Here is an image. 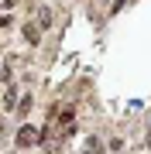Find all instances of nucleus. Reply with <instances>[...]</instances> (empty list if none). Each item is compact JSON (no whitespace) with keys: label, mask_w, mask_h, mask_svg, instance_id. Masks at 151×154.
I'll use <instances>...</instances> for the list:
<instances>
[{"label":"nucleus","mask_w":151,"mask_h":154,"mask_svg":"<svg viewBox=\"0 0 151 154\" xmlns=\"http://www.w3.org/2000/svg\"><path fill=\"white\" fill-rule=\"evenodd\" d=\"M14 99H17V93H14V89H7V96H4V103H7V110H11V106H14Z\"/></svg>","instance_id":"6"},{"label":"nucleus","mask_w":151,"mask_h":154,"mask_svg":"<svg viewBox=\"0 0 151 154\" xmlns=\"http://www.w3.org/2000/svg\"><path fill=\"white\" fill-rule=\"evenodd\" d=\"M17 147H34V144H41V130L38 127H31V123H24L21 130H17Z\"/></svg>","instance_id":"1"},{"label":"nucleus","mask_w":151,"mask_h":154,"mask_svg":"<svg viewBox=\"0 0 151 154\" xmlns=\"http://www.w3.org/2000/svg\"><path fill=\"white\" fill-rule=\"evenodd\" d=\"M28 110H31V96H24V99H21V106H17V113L24 116V113H28Z\"/></svg>","instance_id":"4"},{"label":"nucleus","mask_w":151,"mask_h":154,"mask_svg":"<svg viewBox=\"0 0 151 154\" xmlns=\"http://www.w3.org/2000/svg\"><path fill=\"white\" fill-rule=\"evenodd\" d=\"M38 24H41V28H48V24H52V14L41 11V14H38Z\"/></svg>","instance_id":"5"},{"label":"nucleus","mask_w":151,"mask_h":154,"mask_svg":"<svg viewBox=\"0 0 151 154\" xmlns=\"http://www.w3.org/2000/svg\"><path fill=\"white\" fill-rule=\"evenodd\" d=\"M83 154H103V144L96 140V137H90V140H86V147H83Z\"/></svg>","instance_id":"3"},{"label":"nucleus","mask_w":151,"mask_h":154,"mask_svg":"<svg viewBox=\"0 0 151 154\" xmlns=\"http://www.w3.org/2000/svg\"><path fill=\"white\" fill-rule=\"evenodd\" d=\"M24 38H28L31 45H38V41H41V28H38V24H31V21H28V24H24Z\"/></svg>","instance_id":"2"}]
</instances>
